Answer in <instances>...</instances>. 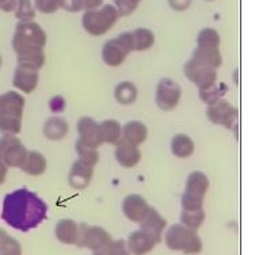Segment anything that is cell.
<instances>
[{
  "label": "cell",
  "mask_w": 259,
  "mask_h": 255,
  "mask_svg": "<svg viewBox=\"0 0 259 255\" xmlns=\"http://www.w3.org/2000/svg\"><path fill=\"white\" fill-rule=\"evenodd\" d=\"M48 216L47 202L26 187L11 191L3 200L2 220L21 232H29L44 223Z\"/></svg>",
  "instance_id": "6da1fadb"
},
{
  "label": "cell",
  "mask_w": 259,
  "mask_h": 255,
  "mask_svg": "<svg viewBox=\"0 0 259 255\" xmlns=\"http://www.w3.org/2000/svg\"><path fill=\"white\" fill-rule=\"evenodd\" d=\"M25 98L17 91H7L0 95V132L17 136L22 132V117Z\"/></svg>",
  "instance_id": "7a4b0ae2"
},
{
  "label": "cell",
  "mask_w": 259,
  "mask_h": 255,
  "mask_svg": "<svg viewBox=\"0 0 259 255\" xmlns=\"http://www.w3.org/2000/svg\"><path fill=\"white\" fill-rule=\"evenodd\" d=\"M14 52L21 55L23 52L45 48L47 45V33L37 22H18L15 33L11 41Z\"/></svg>",
  "instance_id": "3957f363"
},
{
  "label": "cell",
  "mask_w": 259,
  "mask_h": 255,
  "mask_svg": "<svg viewBox=\"0 0 259 255\" xmlns=\"http://www.w3.org/2000/svg\"><path fill=\"white\" fill-rule=\"evenodd\" d=\"M118 19L119 15L114 5H105L97 10L84 11L81 18V25L89 34L101 37L106 34Z\"/></svg>",
  "instance_id": "277c9868"
},
{
  "label": "cell",
  "mask_w": 259,
  "mask_h": 255,
  "mask_svg": "<svg viewBox=\"0 0 259 255\" xmlns=\"http://www.w3.org/2000/svg\"><path fill=\"white\" fill-rule=\"evenodd\" d=\"M167 247L170 250L182 251L187 255H194L201 252L202 242L196 231H191L182 224L171 226L164 236Z\"/></svg>",
  "instance_id": "5b68a950"
},
{
  "label": "cell",
  "mask_w": 259,
  "mask_h": 255,
  "mask_svg": "<svg viewBox=\"0 0 259 255\" xmlns=\"http://www.w3.org/2000/svg\"><path fill=\"white\" fill-rule=\"evenodd\" d=\"M209 189L208 177L201 171H193L186 179L181 205L182 210H198L204 206V200Z\"/></svg>",
  "instance_id": "8992f818"
},
{
  "label": "cell",
  "mask_w": 259,
  "mask_h": 255,
  "mask_svg": "<svg viewBox=\"0 0 259 255\" xmlns=\"http://www.w3.org/2000/svg\"><path fill=\"white\" fill-rule=\"evenodd\" d=\"M27 156V149L14 135H3L0 139V160L7 167L21 168Z\"/></svg>",
  "instance_id": "52a82bcc"
},
{
  "label": "cell",
  "mask_w": 259,
  "mask_h": 255,
  "mask_svg": "<svg viewBox=\"0 0 259 255\" xmlns=\"http://www.w3.org/2000/svg\"><path fill=\"white\" fill-rule=\"evenodd\" d=\"M111 243V236L99 226L79 224V236L76 246L85 247L93 251H105Z\"/></svg>",
  "instance_id": "ba28073f"
},
{
  "label": "cell",
  "mask_w": 259,
  "mask_h": 255,
  "mask_svg": "<svg viewBox=\"0 0 259 255\" xmlns=\"http://www.w3.org/2000/svg\"><path fill=\"white\" fill-rule=\"evenodd\" d=\"M206 117L210 122L227 129H235L239 125V110L227 99H220L206 109Z\"/></svg>",
  "instance_id": "9c48e42d"
},
{
  "label": "cell",
  "mask_w": 259,
  "mask_h": 255,
  "mask_svg": "<svg viewBox=\"0 0 259 255\" xmlns=\"http://www.w3.org/2000/svg\"><path fill=\"white\" fill-rule=\"evenodd\" d=\"M185 76L198 87V90L206 89L217 81V69L201 64L196 60L190 59L183 67Z\"/></svg>",
  "instance_id": "30bf717a"
},
{
  "label": "cell",
  "mask_w": 259,
  "mask_h": 255,
  "mask_svg": "<svg viewBox=\"0 0 259 255\" xmlns=\"http://www.w3.org/2000/svg\"><path fill=\"white\" fill-rule=\"evenodd\" d=\"M181 95H182V90L177 81L171 80L168 77H164L157 83L156 105L160 110H174L181 101Z\"/></svg>",
  "instance_id": "8fae6325"
},
{
  "label": "cell",
  "mask_w": 259,
  "mask_h": 255,
  "mask_svg": "<svg viewBox=\"0 0 259 255\" xmlns=\"http://www.w3.org/2000/svg\"><path fill=\"white\" fill-rule=\"evenodd\" d=\"M149 208L151 206L145 201L144 197L139 196V194H129L122 201L123 215L126 216L127 220L137 223V224H140L143 219L147 216Z\"/></svg>",
  "instance_id": "7c38bea8"
},
{
  "label": "cell",
  "mask_w": 259,
  "mask_h": 255,
  "mask_svg": "<svg viewBox=\"0 0 259 255\" xmlns=\"http://www.w3.org/2000/svg\"><path fill=\"white\" fill-rule=\"evenodd\" d=\"M77 133L79 140L84 144L91 145L94 148H98L102 145L101 135H99V123L91 117H81L77 121Z\"/></svg>",
  "instance_id": "4fadbf2b"
},
{
  "label": "cell",
  "mask_w": 259,
  "mask_h": 255,
  "mask_svg": "<svg viewBox=\"0 0 259 255\" xmlns=\"http://www.w3.org/2000/svg\"><path fill=\"white\" fill-rule=\"evenodd\" d=\"M166 226V219H163L160 213L155 208H149L147 216L140 223V230L147 232L156 242V244H159L161 242V235H163Z\"/></svg>",
  "instance_id": "5bb4252c"
},
{
  "label": "cell",
  "mask_w": 259,
  "mask_h": 255,
  "mask_svg": "<svg viewBox=\"0 0 259 255\" xmlns=\"http://www.w3.org/2000/svg\"><path fill=\"white\" fill-rule=\"evenodd\" d=\"M39 80L38 71L31 68H25L18 65L15 72H14L13 84L15 89L21 90L22 93L31 94L37 89Z\"/></svg>",
  "instance_id": "9a60e30c"
},
{
  "label": "cell",
  "mask_w": 259,
  "mask_h": 255,
  "mask_svg": "<svg viewBox=\"0 0 259 255\" xmlns=\"http://www.w3.org/2000/svg\"><path fill=\"white\" fill-rule=\"evenodd\" d=\"M115 159L125 168H132L141 160V152L137 145L121 140L115 145Z\"/></svg>",
  "instance_id": "2e32d148"
},
{
  "label": "cell",
  "mask_w": 259,
  "mask_h": 255,
  "mask_svg": "<svg viewBox=\"0 0 259 255\" xmlns=\"http://www.w3.org/2000/svg\"><path fill=\"white\" fill-rule=\"evenodd\" d=\"M129 52L117 38L109 39L102 48L103 63L109 67H119L126 60Z\"/></svg>",
  "instance_id": "e0dca14e"
},
{
  "label": "cell",
  "mask_w": 259,
  "mask_h": 255,
  "mask_svg": "<svg viewBox=\"0 0 259 255\" xmlns=\"http://www.w3.org/2000/svg\"><path fill=\"white\" fill-rule=\"evenodd\" d=\"M94 175V167L85 166L84 163L76 162L72 164V168L69 171L68 182L71 187L75 190H84L89 186Z\"/></svg>",
  "instance_id": "ac0fdd59"
},
{
  "label": "cell",
  "mask_w": 259,
  "mask_h": 255,
  "mask_svg": "<svg viewBox=\"0 0 259 255\" xmlns=\"http://www.w3.org/2000/svg\"><path fill=\"white\" fill-rule=\"evenodd\" d=\"M127 248L133 255H145L151 252L156 246V242L143 230L135 231L127 238Z\"/></svg>",
  "instance_id": "d6986e66"
},
{
  "label": "cell",
  "mask_w": 259,
  "mask_h": 255,
  "mask_svg": "<svg viewBox=\"0 0 259 255\" xmlns=\"http://www.w3.org/2000/svg\"><path fill=\"white\" fill-rule=\"evenodd\" d=\"M55 236L64 244H76L79 236V224L72 219H61L56 224Z\"/></svg>",
  "instance_id": "ffe728a7"
},
{
  "label": "cell",
  "mask_w": 259,
  "mask_h": 255,
  "mask_svg": "<svg viewBox=\"0 0 259 255\" xmlns=\"http://www.w3.org/2000/svg\"><path fill=\"white\" fill-rule=\"evenodd\" d=\"M148 137V128L141 121H129L122 126V139L133 145L143 144Z\"/></svg>",
  "instance_id": "44dd1931"
},
{
  "label": "cell",
  "mask_w": 259,
  "mask_h": 255,
  "mask_svg": "<svg viewBox=\"0 0 259 255\" xmlns=\"http://www.w3.org/2000/svg\"><path fill=\"white\" fill-rule=\"evenodd\" d=\"M99 135L102 144L117 145L122 139V126L115 119H105L99 123Z\"/></svg>",
  "instance_id": "7402d4cb"
},
{
  "label": "cell",
  "mask_w": 259,
  "mask_h": 255,
  "mask_svg": "<svg viewBox=\"0 0 259 255\" xmlns=\"http://www.w3.org/2000/svg\"><path fill=\"white\" fill-rule=\"evenodd\" d=\"M21 170L31 177L42 175L47 171V157L37 151H27V156L25 163L22 164Z\"/></svg>",
  "instance_id": "603a6c76"
},
{
  "label": "cell",
  "mask_w": 259,
  "mask_h": 255,
  "mask_svg": "<svg viewBox=\"0 0 259 255\" xmlns=\"http://www.w3.org/2000/svg\"><path fill=\"white\" fill-rule=\"evenodd\" d=\"M191 59L196 60V61H198V63L201 64H205V65H208V67H212V68L214 69L220 68L221 64H223V56H221L219 48H216V49H210V48L197 47L196 49L193 51Z\"/></svg>",
  "instance_id": "cb8c5ba5"
},
{
  "label": "cell",
  "mask_w": 259,
  "mask_h": 255,
  "mask_svg": "<svg viewBox=\"0 0 259 255\" xmlns=\"http://www.w3.org/2000/svg\"><path fill=\"white\" fill-rule=\"evenodd\" d=\"M194 141L185 133H178L171 139V152L179 159H187L194 153Z\"/></svg>",
  "instance_id": "d4e9b609"
},
{
  "label": "cell",
  "mask_w": 259,
  "mask_h": 255,
  "mask_svg": "<svg viewBox=\"0 0 259 255\" xmlns=\"http://www.w3.org/2000/svg\"><path fill=\"white\" fill-rule=\"evenodd\" d=\"M17 59L19 67L39 71L45 64V52H44V48H37V49H31V51L23 52L21 55H17Z\"/></svg>",
  "instance_id": "484cf974"
},
{
  "label": "cell",
  "mask_w": 259,
  "mask_h": 255,
  "mask_svg": "<svg viewBox=\"0 0 259 255\" xmlns=\"http://www.w3.org/2000/svg\"><path fill=\"white\" fill-rule=\"evenodd\" d=\"M68 131V122L60 117H51L44 123V135L49 140H61L63 137L67 136Z\"/></svg>",
  "instance_id": "4316f807"
},
{
  "label": "cell",
  "mask_w": 259,
  "mask_h": 255,
  "mask_svg": "<svg viewBox=\"0 0 259 255\" xmlns=\"http://www.w3.org/2000/svg\"><path fill=\"white\" fill-rule=\"evenodd\" d=\"M133 51L145 52L151 49L155 44V34L149 29L140 27L132 31Z\"/></svg>",
  "instance_id": "83f0119b"
},
{
  "label": "cell",
  "mask_w": 259,
  "mask_h": 255,
  "mask_svg": "<svg viewBox=\"0 0 259 255\" xmlns=\"http://www.w3.org/2000/svg\"><path fill=\"white\" fill-rule=\"evenodd\" d=\"M77 153V160L81 163H84L85 166L95 167L99 162V153L98 148H94L91 145L84 144L83 141L77 140L76 145H75Z\"/></svg>",
  "instance_id": "f1b7e54d"
},
{
  "label": "cell",
  "mask_w": 259,
  "mask_h": 255,
  "mask_svg": "<svg viewBox=\"0 0 259 255\" xmlns=\"http://www.w3.org/2000/svg\"><path fill=\"white\" fill-rule=\"evenodd\" d=\"M114 95L117 102L126 106L136 101L137 98V87L132 81H121L117 84L114 90Z\"/></svg>",
  "instance_id": "f546056e"
},
{
  "label": "cell",
  "mask_w": 259,
  "mask_h": 255,
  "mask_svg": "<svg viewBox=\"0 0 259 255\" xmlns=\"http://www.w3.org/2000/svg\"><path fill=\"white\" fill-rule=\"evenodd\" d=\"M227 91H228V87H227L225 83H217L216 81L214 84L200 90V98L202 102L210 106L213 103L219 102L220 99H223Z\"/></svg>",
  "instance_id": "4dcf8cb0"
},
{
  "label": "cell",
  "mask_w": 259,
  "mask_h": 255,
  "mask_svg": "<svg viewBox=\"0 0 259 255\" xmlns=\"http://www.w3.org/2000/svg\"><path fill=\"white\" fill-rule=\"evenodd\" d=\"M221 38L220 34L217 33V30L213 27H206L202 29L197 35V47L198 48H210V49H216L220 47Z\"/></svg>",
  "instance_id": "1f68e13d"
},
{
  "label": "cell",
  "mask_w": 259,
  "mask_h": 255,
  "mask_svg": "<svg viewBox=\"0 0 259 255\" xmlns=\"http://www.w3.org/2000/svg\"><path fill=\"white\" fill-rule=\"evenodd\" d=\"M181 221H182V226H185L189 230L197 231L205 221L204 209H198V210H182V213H181Z\"/></svg>",
  "instance_id": "d6a6232c"
},
{
  "label": "cell",
  "mask_w": 259,
  "mask_h": 255,
  "mask_svg": "<svg viewBox=\"0 0 259 255\" xmlns=\"http://www.w3.org/2000/svg\"><path fill=\"white\" fill-rule=\"evenodd\" d=\"M19 22H31L35 18V9L31 0H18L17 9L14 11Z\"/></svg>",
  "instance_id": "836d02e7"
},
{
  "label": "cell",
  "mask_w": 259,
  "mask_h": 255,
  "mask_svg": "<svg viewBox=\"0 0 259 255\" xmlns=\"http://www.w3.org/2000/svg\"><path fill=\"white\" fill-rule=\"evenodd\" d=\"M0 255H22V247L17 239L7 236L0 247Z\"/></svg>",
  "instance_id": "e575fe53"
},
{
  "label": "cell",
  "mask_w": 259,
  "mask_h": 255,
  "mask_svg": "<svg viewBox=\"0 0 259 255\" xmlns=\"http://www.w3.org/2000/svg\"><path fill=\"white\" fill-rule=\"evenodd\" d=\"M114 7L117 9L119 17H127L136 11L139 5L132 0H114Z\"/></svg>",
  "instance_id": "d590c367"
},
{
  "label": "cell",
  "mask_w": 259,
  "mask_h": 255,
  "mask_svg": "<svg viewBox=\"0 0 259 255\" xmlns=\"http://www.w3.org/2000/svg\"><path fill=\"white\" fill-rule=\"evenodd\" d=\"M107 255H131V251L127 248L126 240L118 239V240H111L106 250Z\"/></svg>",
  "instance_id": "8d00e7d4"
},
{
  "label": "cell",
  "mask_w": 259,
  "mask_h": 255,
  "mask_svg": "<svg viewBox=\"0 0 259 255\" xmlns=\"http://www.w3.org/2000/svg\"><path fill=\"white\" fill-rule=\"evenodd\" d=\"M34 9L42 14H55L60 9L59 0H34Z\"/></svg>",
  "instance_id": "74e56055"
},
{
  "label": "cell",
  "mask_w": 259,
  "mask_h": 255,
  "mask_svg": "<svg viewBox=\"0 0 259 255\" xmlns=\"http://www.w3.org/2000/svg\"><path fill=\"white\" fill-rule=\"evenodd\" d=\"M60 9L65 10L68 13H79L81 11L80 0H59Z\"/></svg>",
  "instance_id": "f35d334b"
},
{
  "label": "cell",
  "mask_w": 259,
  "mask_h": 255,
  "mask_svg": "<svg viewBox=\"0 0 259 255\" xmlns=\"http://www.w3.org/2000/svg\"><path fill=\"white\" fill-rule=\"evenodd\" d=\"M119 42L122 44V47L126 49L129 53L133 51V37H132V31H125V33H121V34L117 37Z\"/></svg>",
  "instance_id": "ab89813d"
},
{
  "label": "cell",
  "mask_w": 259,
  "mask_h": 255,
  "mask_svg": "<svg viewBox=\"0 0 259 255\" xmlns=\"http://www.w3.org/2000/svg\"><path fill=\"white\" fill-rule=\"evenodd\" d=\"M51 110L55 113H61L65 109V99L61 95H56L55 98L51 99Z\"/></svg>",
  "instance_id": "60d3db41"
},
{
  "label": "cell",
  "mask_w": 259,
  "mask_h": 255,
  "mask_svg": "<svg viewBox=\"0 0 259 255\" xmlns=\"http://www.w3.org/2000/svg\"><path fill=\"white\" fill-rule=\"evenodd\" d=\"M168 5L175 11H186L191 5V0H168Z\"/></svg>",
  "instance_id": "b9f144b4"
},
{
  "label": "cell",
  "mask_w": 259,
  "mask_h": 255,
  "mask_svg": "<svg viewBox=\"0 0 259 255\" xmlns=\"http://www.w3.org/2000/svg\"><path fill=\"white\" fill-rule=\"evenodd\" d=\"M103 6V0H80V7L84 11L97 10Z\"/></svg>",
  "instance_id": "7bdbcfd3"
},
{
  "label": "cell",
  "mask_w": 259,
  "mask_h": 255,
  "mask_svg": "<svg viewBox=\"0 0 259 255\" xmlns=\"http://www.w3.org/2000/svg\"><path fill=\"white\" fill-rule=\"evenodd\" d=\"M18 0H0V10L3 13H14L17 9Z\"/></svg>",
  "instance_id": "ee69618b"
},
{
  "label": "cell",
  "mask_w": 259,
  "mask_h": 255,
  "mask_svg": "<svg viewBox=\"0 0 259 255\" xmlns=\"http://www.w3.org/2000/svg\"><path fill=\"white\" fill-rule=\"evenodd\" d=\"M7 173H9V167L0 160V186L5 183L6 178H7Z\"/></svg>",
  "instance_id": "f6af8a7d"
},
{
  "label": "cell",
  "mask_w": 259,
  "mask_h": 255,
  "mask_svg": "<svg viewBox=\"0 0 259 255\" xmlns=\"http://www.w3.org/2000/svg\"><path fill=\"white\" fill-rule=\"evenodd\" d=\"M7 236H9V234H7L5 230L0 228V247H2V244H3V242H5V239L7 238Z\"/></svg>",
  "instance_id": "bcb514c9"
},
{
  "label": "cell",
  "mask_w": 259,
  "mask_h": 255,
  "mask_svg": "<svg viewBox=\"0 0 259 255\" xmlns=\"http://www.w3.org/2000/svg\"><path fill=\"white\" fill-rule=\"evenodd\" d=\"M93 255H107L106 251H94Z\"/></svg>",
  "instance_id": "7dc6e473"
},
{
  "label": "cell",
  "mask_w": 259,
  "mask_h": 255,
  "mask_svg": "<svg viewBox=\"0 0 259 255\" xmlns=\"http://www.w3.org/2000/svg\"><path fill=\"white\" fill-rule=\"evenodd\" d=\"M132 2H135V3H137V5H139V3H140L141 0H132Z\"/></svg>",
  "instance_id": "c3c4849f"
},
{
  "label": "cell",
  "mask_w": 259,
  "mask_h": 255,
  "mask_svg": "<svg viewBox=\"0 0 259 255\" xmlns=\"http://www.w3.org/2000/svg\"><path fill=\"white\" fill-rule=\"evenodd\" d=\"M0 65H2V57H0Z\"/></svg>",
  "instance_id": "681fc988"
},
{
  "label": "cell",
  "mask_w": 259,
  "mask_h": 255,
  "mask_svg": "<svg viewBox=\"0 0 259 255\" xmlns=\"http://www.w3.org/2000/svg\"><path fill=\"white\" fill-rule=\"evenodd\" d=\"M208 2H213V0H208Z\"/></svg>",
  "instance_id": "f907efd6"
}]
</instances>
